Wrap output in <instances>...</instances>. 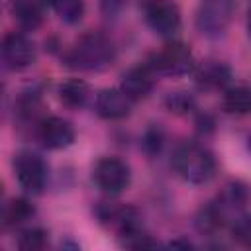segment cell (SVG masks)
Here are the masks:
<instances>
[{
	"instance_id": "obj_1",
	"label": "cell",
	"mask_w": 251,
	"mask_h": 251,
	"mask_svg": "<svg viewBox=\"0 0 251 251\" xmlns=\"http://www.w3.org/2000/svg\"><path fill=\"white\" fill-rule=\"evenodd\" d=\"M116 61L114 41L102 31L82 33L65 53L63 65L80 73H100L112 67Z\"/></svg>"
},
{
	"instance_id": "obj_2",
	"label": "cell",
	"mask_w": 251,
	"mask_h": 251,
	"mask_svg": "<svg viewBox=\"0 0 251 251\" xmlns=\"http://www.w3.org/2000/svg\"><path fill=\"white\" fill-rule=\"evenodd\" d=\"M175 173L188 184H208L218 171V163L214 153L198 143V141H184L178 143L171 157Z\"/></svg>"
},
{
	"instance_id": "obj_3",
	"label": "cell",
	"mask_w": 251,
	"mask_h": 251,
	"mask_svg": "<svg viewBox=\"0 0 251 251\" xmlns=\"http://www.w3.org/2000/svg\"><path fill=\"white\" fill-rule=\"evenodd\" d=\"M235 14V0H198L194 12L196 31L208 39L222 37Z\"/></svg>"
},
{
	"instance_id": "obj_4",
	"label": "cell",
	"mask_w": 251,
	"mask_h": 251,
	"mask_svg": "<svg viewBox=\"0 0 251 251\" xmlns=\"http://www.w3.org/2000/svg\"><path fill=\"white\" fill-rule=\"evenodd\" d=\"M147 65L157 73L165 76H184L194 71L196 61L190 51V47L182 41H167L159 51L151 55Z\"/></svg>"
},
{
	"instance_id": "obj_5",
	"label": "cell",
	"mask_w": 251,
	"mask_h": 251,
	"mask_svg": "<svg viewBox=\"0 0 251 251\" xmlns=\"http://www.w3.org/2000/svg\"><path fill=\"white\" fill-rule=\"evenodd\" d=\"M92 182L108 196H118L131 184L129 165L114 155L100 157L92 167Z\"/></svg>"
},
{
	"instance_id": "obj_6",
	"label": "cell",
	"mask_w": 251,
	"mask_h": 251,
	"mask_svg": "<svg viewBox=\"0 0 251 251\" xmlns=\"http://www.w3.org/2000/svg\"><path fill=\"white\" fill-rule=\"evenodd\" d=\"M14 173L18 178V184L24 188V192L37 196L45 190L49 169L43 157H39L33 151H20L14 159Z\"/></svg>"
},
{
	"instance_id": "obj_7",
	"label": "cell",
	"mask_w": 251,
	"mask_h": 251,
	"mask_svg": "<svg viewBox=\"0 0 251 251\" xmlns=\"http://www.w3.org/2000/svg\"><path fill=\"white\" fill-rule=\"evenodd\" d=\"M145 24L161 37H173L182 24V14L173 0H143L141 6Z\"/></svg>"
},
{
	"instance_id": "obj_8",
	"label": "cell",
	"mask_w": 251,
	"mask_h": 251,
	"mask_svg": "<svg viewBox=\"0 0 251 251\" xmlns=\"http://www.w3.org/2000/svg\"><path fill=\"white\" fill-rule=\"evenodd\" d=\"M37 141L49 151H61L75 143L76 131L73 124L61 116H45L35 126Z\"/></svg>"
},
{
	"instance_id": "obj_9",
	"label": "cell",
	"mask_w": 251,
	"mask_h": 251,
	"mask_svg": "<svg viewBox=\"0 0 251 251\" xmlns=\"http://www.w3.org/2000/svg\"><path fill=\"white\" fill-rule=\"evenodd\" d=\"M2 59L10 71H24L37 59L35 43L24 31H10L2 39Z\"/></svg>"
},
{
	"instance_id": "obj_10",
	"label": "cell",
	"mask_w": 251,
	"mask_h": 251,
	"mask_svg": "<svg viewBox=\"0 0 251 251\" xmlns=\"http://www.w3.org/2000/svg\"><path fill=\"white\" fill-rule=\"evenodd\" d=\"M194 82L200 90H224L227 86V82L231 80V67L226 61L220 59H204L200 63H196L194 71Z\"/></svg>"
},
{
	"instance_id": "obj_11",
	"label": "cell",
	"mask_w": 251,
	"mask_h": 251,
	"mask_svg": "<svg viewBox=\"0 0 251 251\" xmlns=\"http://www.w3.org/2000/svg\"><path fill=\"white\" fill-rule=\"evenodd\" d=\"M131 106H133V102L126 96V92L120 86L118 88H102L94 100L96 114L108 122L126 120L131 114Z\"/></svg>"
},
{
	"instance_id": "obj_12",
	"label": "cell",
	"mask_w": 251,
	"mask_h": 251,
	"mask_svg": "<svg viewBox=\"0 0 251 251\" xmlns=\"http://www.w3.org/2000/svg\"><path fill=\"white\" fill-rule=\"evenodd\" d=\"M155 71L145 63V65H135L129 67L120 80V88L126 92V96L131 102H139L147 98L155 86Z\"/></svg>"
},
{
	"instance_id": "obj_13",
	"label": "cell",
	"mask_w": 251,
	"mask_h": 251,
	"mask_svg": "<svg viewBox=\"0 0 251 251\" xmlns=\"http://www.w3.org/2000/svg\"><path fill=\"white\" fill-rule=\"evenodd\" d=\"M14 20L24 31H35L45 20V2L43 0H14L12 2Z\"/></svg>"
},
{
	"instance_id": "obj_14",
	"label": "cell",
	"mask_w": 251,
	"mask_h": 251,
	"mask_svg": "<svg viewBox=\"0 0 251 251\" xmlns=\"http://www.w3.org/2000/svg\"><path fill=\"white\" fill-rule=\"evenodd\" d=\"M59 102L69 110H80L90 98V86L82 78H67L57 88Z\"/></svg>"
},
{
	"instance_id": "obj_15",
	"label": "cell",
	"mask_w": 251,
	"mask_h": 251,
	"mask_svg": "<svg viewBox=\"0 0 251 251\" xmlns=\"http://www.w3.org/2000/svg\"><path fill=\"white\" fill-rule=\"evenodd\" d=\"M227 220H229V216L224 212V208H222L216 200H212V202L204 204V206L198 210V214H196V218H194V224H196V229H198L200 233L212 235V233L220 231V229L226 226Z\"/></svg>"
},
{
	"instance_id": "obj_16",
	"label": "cell",
	"mask_w": 251,
	"mask_h": 251,
	"mask_svg": "<svg viewBox=\"0 0 251 251\" xmlns=\"http://www.w3.org/2000/svg\"><path fill=\"white\" fill-rule=\"evenodd\" d=\"M222 108H224L226 114H231V116H247V114H251V88L243 86V84L224 88Z\"/></svg>"
},
{
	"instance_id": "obj_17",
	"label": "cell",
	"mask_w": 251,
	"mask_h": 251,
	"mask_svg": "<svg viewBox=\"0 0 251 251\" xmlns=\"http://www.w3.org/2000/svg\"><path fill=\"white\" fill-rule=\"evenodd\" d=\"M216 202L224 208V212L229 216V214H241V210L247 206L249 202V190L245 184L233 180L229 184L224 186V190L216 196Z\"/></svg>"
},
{
	"instance_id": "obj_18",
	"label": "cell",
	"mask_w": 251,
	"mask_h": 251,
	"mask_svg": "<svg viewBox=\"0 0 251 251\" xmlns=\"http://www.w3.org/2000/svg\"><path fill=\"white\" fill-rule=\"evenodd\" d=\"M43 2L67 25H76L86 12L84 0H43Z\"/></svg>"
},
{
	"instance_id": "obj_19",
	"label": "cell",
	"mask_w": 251,
	"mask_h": 251,
	"mask_svg": "<svg viewBox=\"0 0 251 251\" xmlns=\"http://www.w3.org/2000/svg\"><path fill=\"white\" fill-rule=\"evenodd\" d=\"M35 214L33 204L27 198H12L2 212V222L6 227H18L22 224H25L27 220H31Z\"/></svg>"
},
{
	"instance_id": "obj_20",
	"label": "cell",
	"mask_w": 251,
	"mask_h": 251,
	"mask_svg": "<svg viewBox=\"0 0 251 251\" xmlns=\"http://www.w3.org/2000/svg\"><path fill=\"white\" fill-rule=\"evenodd\" d=\"M47 235L49 233L39 226L25 227L18 235V247L24 249V251H41V249L47 247V241H49Z\"/></svg>"
},
{
	"instance_id": "obj_21",
	"label": "cell",
	"mask_w": 251,
	"mask_h": 251,
	"mask_svg": "<svg viewBox=\"0 0 251 251\" xmlns=\"http://www.w3.org/2000/svg\"><path fill=\"white\" fill-rule=\"evenodd\" d=\"M196 106V100L190 92L186 90H175V92H169L165 96V108L176 116H184V114H190Z\"/></svg>"
},
{
	"instance_id": "obj_22",
	"label": "cell",
	"mask_w": 251,
	"mask_h": 251,
	"mask_svg": "<svg viewBox=\"0 0 251 251\" xmlns=\"http://www.w3.org/2000/svg\"><path fill=\"white\" fill-rule=\"evenodd\" d=\"M229 233L239 245L251 247V214H237L229 224Z\"/></svg>"
},
{
	"instance_id": "obj_23",
	"label": "cell",
	"mask_w": 251,
	"mask_h": 251,
	"mask_svg": "<svg viewBox=\"0 0 251 251\" xmlns=\"http://www.w3.org/2000/svg\"><path fill=\"white\" fill-rule=\"evenodd\" d=\"M165 145V131L159 126H151L145 129L143 137H141V147L145 151L147 157H157L161 153Z\"/></svg>"
},
{
	"instance_id": "obj_24",
	"label": "cell",
	"mask_w": 251,
	"mask_h": 251,
	"mask_svg": "<svg viewBox=\"0 0 251 251\" xmlns=\"http://www.w3.org/2000/svg\"><path fill=\"white\" fill-rule=\"evenodd\" d=\"M127 0H100V10L106 18H118L124 8H126Z\"/></svg>"
},
{
	"instance_id": "obj_25",
	"label": "cell",
	"mask_w": 251,
	"mask_h": 251,
	"mask_svg": "<svg viewBox=\"0 0 251 251\" xmlns=\"http://www.w3.org/2000/svg\"><path fill=\"white\" fill-rule=\"evenodd\" d=\"M196 126H198V131H202V133L214 131V120L208 114H200L198 120H196Z\"/></svg>"
},
{
	"instance_id": "obj_26",
	"label": "cell",
	"mask_w": 251,
	"mask_h": 251,
	"mask_svg": "<svg viewBox=\"0 0 251 251\" xmlns=\"http://www.w3.org/2000/svg\"><path fill=\"white\" fill-rule=\"evenodd\" d=\"M245 25H247V33H249V37H251V8H249V12H247V22H245Z\"/></svg>"
},
{
	"instance_id": "obj_27",
	"label": "cell",
	"mask_w": 251,
	"mask_h": 251,
	"mask_svg": "<svg viewBox=\"0 0 251 251\" xmlns=\"http://www.w3.org/2000/svg\"><path fill=\"white\" fill-rule=\"evenodd\" d=\"M247 147H249V151H251V135H249V143H247Z\"/></svg>"
}]
</instances>
